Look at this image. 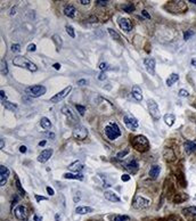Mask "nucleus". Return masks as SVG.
Here are the masks:
<instances>
[{
	"instance_id": "f257e3e1",
	"label": "nucleus",
	"mask_w": 196,
	"mask_h": 221,
	"mask_svg": "<svg viewBox=\"0 0 196 221\" xmlns=\"http://www.w3.org/2000/svg\"><path fill=\"white\" fill-rule=\"evenodd\" d=\"M131 145L132 147L137 150V152H140V153H145L149 149V141L145 136H136L131 139Z\"/></svg>"
},
{
	"instance_id": "f03ea898",
	"label": "nucleus",
	"mask_w": 196,
	"mask_h": 221,
	"mask_svg": "<svg viewBox=\"0 0 196 221\" xmlns=\"http://www.w3.org/2000/svg\"><path fill=\"white\" fill-rule=\"evenodd\" d=\"M13 64H14L15 66H17V67L26 69V70H29V71H31V72L38 71V66H37L34 63H32L31 60H29L28 58H25L24 56H16V57H14Z\"/></svg>"
},
{
	"instance_id": "7ed1b4c3",
	"label": "nucleus",
	"mask_w": 196,
	"mask_h": 221,
	"mask_svg": "<svg viewBox=\"0 0 196 221\" xmlns=\"http://www.w3.org/2000/svg\"><path fill=\"white\" fill-rule=\"evenodd\" d=\"M104 132H105L106 137H107L109 140H115L116 138H119V137L122 134L121 130H120V128L117 127V124H116L115 122H111V123H108V124L105 127Z\"/></svg>"
},
{
	"instance_id": "20e7f679",
	"label": "nucleus",
	"mask_w": 196,
	"mask_h": 221,
	"mask_svg": "<svg viewBox=\"0 0 196 221\" xmlns=\"http://www.w3.org/2000/svg\"><path fill=\"white\" fill-rule=\"evenodd\" d=\"M47 91V89L45 86H41V85H36V86H31V87H28L25 89V93L30 97H33V98H38L42 95H45Z\"/></svg>"
},
{
	"instance_id": "39448f33",
	"label": "nucleus",
	"mask_w": 196,
	"mask_h": 221,
	"mask_svg": "<svg viewBox=\"0 0 196 221\" xmlns=\"http://www.w3.org/2000/svg\"><path fill=\"white\" fill-rule=\"evenodd\" d=\"M123 122H124L126 127H127L129 130H131V131H135V130L138 129V127H139L138 120H137L132 114H129V113L123 116Z\"/></svg>"
},
{
	"instance_id": "423d86ee",
	"label": "nucleus",
	"mask_w": 196,
	"mask_h": 221,
	"mask_svg": "<svg viewBox=\"0 0 196 221\" xmlns=\"http://www.w3.org/2000/svg\"><path fill=\"white\" fill-rule=\"evenodd\" d=\"M147 107H148V112H149V114L152 115V118H153L154 120H158L160 116H161V113H160V108H158L157 103H156L154 99H148V101H147Z\"/></svg>"
},
{
	"instance_id": "0eeeda50",
	"label": "nucleus",
	"mask_w": 196,
	"mask_h": 221,
	"mask_svg": "<svg viewBox=\"0 0 196 221\" xmlns=\"http://www.w3.org/2000/svg\"><path fill=\"white\" fill-rule=\"evenodd\" d=\"M150 205V200H147L143 196H136L132 203V206L137 210H144Z\"/></svg>"
},
{
	"instance_id": "6e6552de",
	"label": "nucleus",
	"mask_w": 196,
	"mask_h": 221,
	"mask_svg": "<svg viewBox=\"0 0 196 221\" xmlns=\"http://www.w3.org/2000/svg\"><path fill=\"white\" fill-rule=\"evenodd\" d=\"M14 214L15 217L21 221H25L28 220L29 218V212H28V209L24 206V205H18L15 208L14 210Z\"/></svg>"
},
{
	"instance_id": "1a4fd4ad",
	"label": "nucleus",
	"mask_w": 196,
	"mask_h": 221,
	"mask_svg": "<svg viewBox=\"0 0 196 221\" xmlns=\"http://www.w3.org/2000/svg\"><path fill=\"white\" fill-rule=\"evenodd\" d=\"M72 134H73V138L77 140H85L88 137V130L82 126H77Z\"/></svg>"
},
{
	"instance_id": "9d476101",
	"label": "nucleus",
	"mask_w": 196,
	"mask_h": 221,
	"mask_svg": "<svg viewBox=\"0 0 196 221\" xmlns=\"http://www.w3.org/2000/svg\"><path fill=\"white\" fill-rule=\"evenodd\" d=\"M71 90H72V87H71V86H67L66 88H64L62 91H59L58 93H56L52 98H50V103H54V104L59 103L60 100H63V99L71 92Z\"/></svg>"
},
{
	"instance_id": "9b49d317",
	"label": "nucleus",
	"mask_w": 196,
	"mask_h": 221,
	"mask_svg": "<svg viewBox=\"0 0 196 221\" xmlns=\"http://www.w3.org/2000/svg\"><path fill=\"white\" fill-rule=\"evenodd\" d=\"M117 23H119V26H120L124 32H129V31L132 30V24H131V22H130L128 18H126V17H120L119 21H117Z\"/></svg>"
},
{
	"instance_id": "f8f14e48",
	"label": "nucleus",
	"mask_w": 196,
	"mask_h": 221,
	"mask_svg": "<svg viewBox=\"0 0 196 221\" xmlns=\"http://www.w3.org/2000/svg\"><path fill=\"white\" fill-rule=\"evenodd\" d=\"M144 65H145V69L147 70V72L152 75L155 74V66H156V62L154 58H146L144 59Z\"/></svg>"
},
{
	"instance_id": "ddd939ff",
	"label": "nucleus",
	"mask_w": 196,
	"mask_h": 221,
	"mask_svg": "<svg viewBox=\"0 0 196 221\" xmlns=\"http://www.w3.org/2000/svg\"><path fill=\"white\" fill-rule=\"evenodd\" d=\"M124 168H126V170H128L129 172H131L132 175H135V173L138 171V169H139V164H138L137 160L132 159V160H130L129 162H127V163L124 164Z\"/></svg>"
},
{
	"instance_id": "4468645a",
	"label": "nucleus",
	"mask_w": 196,
	"mask_h": 221,
	"mask_svg": "<svg viewBox=\"0 0 196 221\" xmlns=\"http://www.w3.org/2000/svg\"><path fill=\"white\" fill-rule=\"evenodd\" d=\"M9 177V170L5 165H0V185L3 187L7 179Z\"/></svg>"
},
{
	"instance_id": "2eb2a0df",
	"label": "nucleus",
	"mask_w": 196,
	"mask_h": 221,
	"mask_svg": "<svg viewBox=\"0 0 196 221\" xmlns=\"http://www.w3.org/2000/svg\"><path fill=\"white\" fill-rule=\"evenodd\" d=\"M51 155H52V149H51V148H49V149H45V150H42V152L39 154V156H38V161H39L40 163H46L49 159L51 157Z\"/></svg>"
},
{
	"instance_id": "dca6fc26",
	"label": "nucleus",
	"mask_w": 196,
	"mask_h": 221,
	"mask_svg": "<svg viewBox=\"0 0 196 221\" xmlns=\"http://www.w3.org/2000/svg\"><path fill=\"white\" fill-rule=\"evenodd\" d=\"M104 197H105L107 201L114 202V203H119V202L121 201V198H120L114 191H111V190H106V191L104 193Z\"/></svg>"
},
{
	"instance_id": "f3484780",
	"label": "nucleus",
	"mask_w": 196,
	"mask_h": 221,
	"mask_svg": "<svg viewBox=\"0 0 196 221\" xmlns=\"http://www.w3.org/2000/svg\"><path fill=\"white\" fill-rule=\"evenodd\" d=\"M184 146H185V150L187 154H192V153L196 154V141L187 140V141H185Z\"/></svg>"
},
{
	"instance_id": "a211bd4d",
	"label": "nucleus",
	"mask_w": 196,
	"mask_h": 221,
	"mask_svg": "<svg viewBox=\"0 0 196 221\" xmlns=\"http://www.w3.org/2000/svg\"><path fill=\"white\" fill-rule=\"evenodd\" d=\"M131 93H132V97L137 101H142L143 100V91H142V89H140L139 86H134Z\"/></svg>"
},
{
	"instance_id": "6ab92c4d",
	"label": "nucleus",
	"mask_w": 196,
	"mask_h": 221,
	"mask_svg": "<svg viewBox=\"0 0 196 221\" xmlns=\"http://www.w3.org/2000/svg\"><path fill=\"white\" fill-rule=\"evenodd\" d=\"M64 15H66L67 17H74L75 15H77V9H75V7L74 6H72V5H66L65 7H64Z\"/></svg>"
},
{
	"instance_id": "aec40b11",
	"label": "nucleus",
	"mask_w": 196,
	"mask_h": 221,
	"mask_svg": "<svg viewBox=\"0 0 196 221\" xmlns=\"http://www.w3.org/2000/svg\"><path fill=\"white\" fill-rule=\"evenodd\" d=\"M160 172H161V167H160V165H153V167L149 169V177L152 178L153 180H155V179L158 178Z\"/></svg>"
},
{
	"instance_id": "412c9836",
	"label": "nucleus",
	"mask_w": 196,
	"mask_h": 221,
	"mask_svg": "<svg viewBox=\"0 0 196 221\" xmlns=\"http://www.w3.org/2000/svg\"><path fill=\"white\" fill-rule=\"evenodd\" d=\"M83 168H85V165H83L81 162H79V161L73 162V163H72V164H70V167H68V169H70L71 171H74L75 173H79L80 171H82V170H83Z\"/></svg>"
},
{
	"instance_id": "4be33fe9",
	"label": "nucleus",
	"mask_w": 196,
	"mask_h": 221,
	"mask_svg": "<svg viewBox=\"0 0 196 221\" xmlns=\"http://www.w3.org/2000/svg\"><path fill=\"white\" fill-rule=\"evenodd\" d=\"M75 212L78 214H88V213L94 212V209L90 206H78L75 209Z\"/></svg>"
},
{
	"instance_id": "5701e85b",
	"label": "nucleus",
	"mask_w": 196,
	"mask_h": 221,
	"mask_svg": "<svg viewBox=\"0 0 196 221\" xmlns=\"http://www.w3.org/2000/svg\"><path fill=\"white\" fill-rule=\"evenodd\" d=\"M60 111H62V113H63L65 116H67L70 120L75 121V116H74V114H73V112L71 111V108H70V107H67V106H63Z\"/></svg>"
},
{
	"instance_id": "b1692460",
	"label": "nucleus",
	"mask_w": 196,
	"mask_h": 221,
	"mask_svg": "<svg viewBox=\"0 0 196 221\" xmlns=\"http://www.w3.org/2000/svg\"><path fill=\"white\" fill-rule=\"evenodd\" d=\"M164 122L168 127H172L175 124V121H176V116L173 114H165L164 115Z\"/></svg>"
},
{
	"instance_id": "393cba45",
	"label": "nucleus",
	"mask_w": 196,
	"mask_h": 221,
	"mask_svg": "<svg viewBox=\"0 0 196 221\" xmlns=\"http://www.w3.org/2000/svg\"><path fill=\"white\" fill-rule=\"evenodd\" d=\"M184 213L186 216H188L189 218H192L193 220H196V206H191L184 210Z\"/></svg>"
},
{
	"instance_id": "a878e982",
	"label": "nucleus",
	"mask_w": 196,
	"mask_h": 221,
	"mask_svg": "<svg viewBox=\"0 0 196 221\" xmlns=\"http://www.w3.org/2000/svg\"><path fill=\"white\" fill-rule=\"evenodd\" d=\"M179 80V75L177 74V73H171L170 74V77L168 78V80H166V85H168V87H171V86H173L177 81Z\"/></svg>"
},
{
	"instance_id": "bb28decb",
	"label": "nucleus",
	"mask_w": 196,
	"mask_h": 221,
	"mask_svg": "<svg viewBox=\"0 0 196 221\" xmlns=\"http://www.w3.org/2000/svg\"><path fill=\"white\" fill-rule=\"evenodd\" d=\"M1 104H2L3 107H5L6 109H8V111L15 112V111L17 109V105L14 104V103H10V101H8V100H3V101H1Z\"/></svg>"
},
{
	"instance_id": "cd10ccee",
	"label": "nucleus",
	"mask_w": 196,
	"mask_h": 221,
	"mask_svg": "<svg viewBox=\"0 0 196 221\" xmlns=\"http://www.w3.org/2000/svg\"><path fill=\"white\" fill-rule=\"evenodd\" d=\"M64 179H74V180H83L82 173H64Z\"/></svg>"
},
{
	"instance_id": "c85d7f7f",
	"label": "nucleus",
	"mask_w": 196,
	"mask_h": 221,
	"mask_svg": "<svg viewBox=\"0 0 196 221\" xmlns=\"http://www.w3.org/2000/svg\"><path fill=\"white\" fill-rule=\"evenodd\" d=\"M40 126H41L42 129L49 130V129L51 128V122H50V120H49L48 118H41V120H40Z\"/></svg>"
},
{
	"instance_id": "c756f323",
	"label": "nucleus",
	"mask_w": 196,
	"mask_h": 221,
	"mask_svg": "<svg viewBox=\"0 0 196 221\" xmlns=\"http://www.w3.org/2000/svg\"><path fill=\"white\" fill-rule=\"evenodd\" d=\"M15 183H16V188H17L18 193H19L22 196H25V190H24V188L22 187V183L19 182L18 177H15Z\"/></svg>"
},
{
	"instance_id": "7c9ffc66",
	"label": "nucleus",
	"mask_w": 196,
	"mask_h": 221,
	"mask_svg": "<svg viewBox=\"0 0 196 221\" xmlns=\"http://www.w3.org/2000/svg\"><path fill=\"white\" fill-rule=\"evenodd\" d=\"M52 40H54V42L56 44L57 50H59V49L62 48V38H60L58 34H54V36H52Z\"/></svg>"
},
{
	"instance_id": "2f4dec72",
	"label": "nucleus",
	"mask_w": 196,
	"mask_h": 221,
	"mask_svg": "<svg viewBox=\"0 0 196 221\" xmlns=\"http://www.w3.org/2000/svg\"><path fill=\"white\" fill-rule=\"evenodd\" d=\"M0 65H1V74H2V75H7V74H8V67H7L6 60H5V59H1Z\"/></svg>"
},
{
	"instance_id": "473e14b6",
	"label": "nucleus",
	"mask_w": 196,
	"mask_h": 221,
	"mask_svg": "<svg viewBox=\"0 0 196 221\" xmlns=\"http://www.w3.org/2000/svg\"><path fill=\"white\" fill-rule=\"evenodd\" d=\"M108 30V33H109V36L114 39V40H116V41H121V38H120V34L117 33V32H115L113 29H107Z\"/></svg>"
},
{
	"instance_id": "72a5a7b5",
	"label": "nucleus",
	"mask_w": 196,
	"mask_h": 221,
	"mask_svg": "<svg viewBox=\"0 0 196 221\" xmlns=\"http://www.w3.org/2000/svg\"><path fill=\"white\" fill-rule=\"evenodd\" d=\"M112 221H130V218L128 216H121V214H116L113 217Z\"/></svg>"
},
{
	"instance_id": "f704fd0d",
	"label": "nucleus",
	"mask_w": 196,
	"mask_h": 221,
	"mask_svg": "<svg viewBox=\"0 0 196 221\" xmlns=\"http://www.w3.org/2000/svg\"><path fill=\"white\" fill-rule=\"evenodd\" d=\"M122 9L127 13H132L135 10V6L132 3H127V5H123L122 6Z\"/></svg>"
},
{
	"instance_id": "c9c22d12",
	"label": "nucleus",
	"mask_w": 196,
	"mask_h": 221,
	"mask_svg": "<svg viewBox=\"0 0 196 221\" xmlns=\"http://www.w3.org/2000/svg\"><path fill=\"white\" fill-rule=\"evenodd\" d=\"M65 30H66L67 34H68L71 38H75V32H74L73 26H71V25H66V26H65Z\"/></svg>"
},
{
	"instance_id": "e433bc0d",
	"label": "nucleus",
	"mask_w": 196,
	"mask_h": 221,
	"mask_svg": "<svg viewBox=\"0 0 196 221\" xmlns=\"http://www.w3.org/2000/svg\"><path fill=\"white\" fill-rule=\"evenodd\" d=\"M194 34H195V32H194L193 30H188V31H186V32L184 33V39H185V40H189Z\"/></svg>"
},
{
	"instance_id": "4c0bfd02",
	"label": "nucleus",
	"mask_w": 196,
	"mask_h": 221,
	"mask_svg": "<svg viewBox=\"0 0 196 221\" xmlns=\"http://www.w3.org/2000/svg\"><path fill=\"white\" fill-rule=\"evenodd\" d=\"M75 108L78 109V112H79V114L81 115V116H83L85 115V112H86V106H82V105H75Z\"/></svg>"
},
{
	"instance_id": "58836bf2",
	"label": "nucleus",
	"mask_w": 196,
	"mask_h": 221,
	"mask_svg": "<svg viewBox=\"0 0 196 221\" xmlns=\"http://www.w3.org/2000/svg\"><path fill=\"white\" fill-rule=\"evenodd\" d=\"M10 50H11L13 52H18V51L21 50V46L18 44H13L11 47H10Z\"/></svg>"
},
{
	"instance_id": "ea45409f",
	"label": "nucleus",
	"mask_w": 196,
	"mask_h": 221,
	"mask_svg": "<svg viewBox=\"0 0 196 221\" xmlns=\"http://www.w3.org/2000/svg\"><path fill=\"white\" fill-rule=\"evenodd\" d=\"M128 153H129V148H127V149H126V150H123V152H120V153H117L116 157H117V159H123V157H124V156H126Z\"/></svg>"
},
{
	"instance_id": "a19ab883",
	"label": "nucleus",
	"mask_w": 196,
	"mask_h": 221,
	"mask_svg": "<svg viewBox=\"0 0 196 221\" xmlns=\"http://www.w3.org/2000/svg\"><path fill=\"white\" fill-rule=\"evenodd\" d=\"M107 69H108L107 63H100V64H99V70H100L101 72H105Z\"/></svg>"
},
{
	"instance_id": "79ce46f5",
	"label": "nucleus",
	"mask_w": 196,
	"mask_h": 221,
	"mask_svg": "<svg viewBox=\"0 0 196 221\" xmlns=\"http://www.w3.org/2000/svg\"><path fill=\"white\" fill-rule=\"evenodd\" d=\"M188 91L187 90H185V89H181V90H179V96L180 97H188Z\"/></svg>"
},
{
	"instance_id": "37998d69",
	"label": "nucleus",
	"mask_w": 196,
	"mask_h": 221,
	"mask_svg": "<svg viewBox=\"0 0 196 221\" xmlns=\"http://www.w3.org/2000/svg\"><path fill=\"white\" fill-rule=\"evenodd\" d=\"M36 50V44H30L28 46V51H34Z\"/></svg>"
},
{
	"instance_id": "c03bdc74",
	"label": "nucleus",
	"mask_w": 196,
	"mask_h": 221,
	"mask_svg": "<svg viewBox=\"0 0 196 221\" xmlns=\"http://www.w3.org/2000/svg\"><path fill=\"white\" fill-rule=\"evenodd\" d=\"M46 189H47V193H48L50 196H54V195H55V191H54V189H52L51 187H49V186H48Z\"/></svg>"
},
{
	"instance_id": "a18cd8bd",
	"label": "nucleus",
	"mask_w": 196,
	"mask_h": 221,
	"mask_svg": "<svg viewBox=\"0 0 196 221\" xmlns=\"http://www.w3.org/2000/svg\"><path fill=\"white\" fill-rule=\"evenodd\" d=\"M36 200H37V202H40V201H46V200H47V197H45V196H39V195H36Z\"/></svg>"
},
{
	"instance_id": "49530a36",
	"label": "nucleus",
	"mask_w": 196,
	"mask_h": 221,
	"mask_svg": "<svg viewBox=\"0 0 196 221\" xmlns=\"http://www.w3.org/2000/svg\"><path fill=\"white\" fill-rule=\"evenodd\" d=\"M130 176L129 175H123V176H121V180L122 181H129L130 180Z\"/></svg>"
},
{
	"instance_id": "de8ad7c7",
	"label": "nucleus",
	"mask_w": 196,
	"mask_h": 221,
	"mask_svg": "<svg viewBox=\"0 0 196 221\" xmlns=\"http://www.w3.org/2000/svg\"><path fill=\"white\" fill-rule=\"evenodd\" d=\"M87 82H88V81H87L86 79H81V80L78 81V85H79V86H85V85H87Z\"/></svg>"
},
{
	"instance_id": "09e8293b",
	"label": "nucleus",
	"mask_w": 196,
	"mask_h": 221,
	"mask_svg": "<svg viewBox=\"0 0 196 221\" xmlns=\"http://www.w3.org/2000/svg\"><path fill=\"white\" fill-rule=\"evenodd\" d=\"M98 79H99L100 81H103V80H105V79H106V74H105V72H101V73L99 74V77H98Z\"/></svg>"
},
{
	"instance_id": "8fccbe9b",
	"label": "nucleus",
	"mask_w": 196,
	"mask_h": 221,
	"mask_svg": "<svg viewBox=\"0 0 196 221\" xmlns=\"http://www.w3.org/2000/svg\"><path fill=\"white\" fill-rule=\"evenodd\" d=\"M0 95H1V101L7 100V97H6V93H5V91H3V90H1V91H0Z\"/></svg>"
},
{
	"instance_id": "3c124183",
	"label": "nucleus",
	"mask_w": 196,
	"mask_h": 221,
	"mask_svg": "<svg viewBox=\"0 0 196 221\" xmlns=\"http://www.w3.org/2000/svg\"><path fill=\"white\" fill-rule=\"evenodd\" d=\"M96 2L98 6H106V3H107V1H101V0H97Z\"/></svg>"
},
{
	"instance_id": "603ef678",
	"label": "nucleus",
	"mask_w": 196,
	"mask_h": 221,
	"mask_svg": "<svg viewBox=\"0 0 196 221\" xmlns=\"http://www.w3.org/2000/svg\"><path fill=\"white\" fill-rule=\"evenodd\" d=\"M26 150H28V149H26V146H24V145H22V146L19 147V152H21V153H25Z\"/></svg>"
},
{
	"instance_id": "864d4df0",
	"label": "nucleus",
	"mask_w": 196,
	"mask_h": 221,
	"mask_svg": "<svg viewBox=\"0 0 196 221\" xmlns=\"http://www.w3.org/2000/svg\"><path fill=\"white\" fill-rule=\"evenodd\" d=\"M33 220L34 221H42V218H41V217H39V216H37V214H34V216H33Z\"/></svg>"
},
{
	"instance_id": "5fc2aeb1",
	"label": "nucleus",
	"mask_w": 196,
	"mask_h": 221,
	"mask_svg": "<svg viewBox=\"0 0 196 221\" xmlns=\"http://www.w3.org/2000/svg\"><path fill=\"white\" fill-rule=\"evenodd\" d=\"M52 66H54L55 70H60V64H59V63H55Z\"/></svg>"
},
{
	"instance_id": "6e6d98bb",
	"label": "nucleus",
	"mask_w": 196,
	"mask_h": 221,
	"mask_svg": "<svg viewBox=\"0 0 196 221\" xmlns=\"http://www.w3.org/2000/svg\"><path fill=\"white\" fill-rule=\"evenodd\" d=\"M89 0H80V3L81 5H89Z\"/></svg>"
},
{
	"instance_id": "4d7b16f0",
	"label": "nucleus",
	"mask_w": 196,
	"mask_h": 221,
	"mask_svg": "<svg viewBox=\"0 0 196 221\" xmlns=\"http://www.w3.org/2000/svg\"><path fill=\"white\" fill-rule=\"evenodd\" d=\"M3 147H5V141H3V139L1 138V139H0V148L3 149Z\"/></svg>"
},
{
	"instance_id": "13d9d810",
	"label": "nucleus",
	"mask_w": 196,
	"mask_h": 221,
	"mask_svg": "<svg viewBox=\"0 0 196 221\" xmlns=\"http://www.w3.org/2000/svg\"><path fill=\"white\" fill-rule=\"evenodd\" d=\"M46 136L49 137V138H51V139H54V138H55V134H54L52 132H47L46 133Z\"/></svg>"
},
{
	"instance_id": "bf43d9fd",
	"label": "nucleus",
	"mask_w": 196,
	"mask_h": 221,
	"mask_svg": "<svg viewBox=\"0 0 196 221\" xmlns=\"http://www.w3.org/2000/svg\"><path fill=\"white\" fill-rule=\"evenodd\" d=\"M143 15H144L145 17H147L148 19L150 18V15H149V14H147V11H146V10H143Z\"/></svg>"
},
{
	"instance_id": "052dcab7",
	"label": "nucleus",
	"mask_w": 196,
	"mask_h": 221,
	"mask_svg": "<svg viewBox=\"0 0 196 221\" xmlns=\"http://www.w3.org/2000/svg\"><path fill=\"white\" fill-rule=\"evenodd\" d=\"M45 145H46V140H42V141L39 142V146H41V147H44Z\"/></svg>"
},
{
	"instance_id": "680f3d73",
	"label": "nucleus",
	"mask_w": 196,
	"mask_h": 221,
	"mask_svg": "<svg viewBox=\"0 0 196 221\" xmlns=\"http://www.w3.org/2000/svg\"><path fill=\"white\" fill-rule=\"evenodd\" d=\"M55 219H56V221H58L60 219V216L59 214H55Z\"/></svg>"
},
{
	"instance_id": "e2e57ef3",
	"label": "nucleus",
	"mask_w": 196,
	"mask_h": 221,
	"mask_svg": "<svg viewBox=\"0 0 196 221\" xmlns=\"http://www.w3.org/2000/svg\"><path fill=\"white\" fill-rule=\"evenodd\" d=\"M192 65L195 67V66H196V59H193V60H192Z\"/></svg>"
},
{
	"instance_id": "0e129e2a",
	"label": "nucleus",
	"mask_w": 196,
	"mask_h": 221,
	"mask_svg": "<svg viewBox=\"0 0 196 221\" xmlns=\"http://www.w3.org/2000/svg\"><path fill=\"white\" fill-rule=\"evenodd\" d=\"M188 2H192V3H196V0H195V1H194V0H189Z\"/></svg>"
}]
</instances>
